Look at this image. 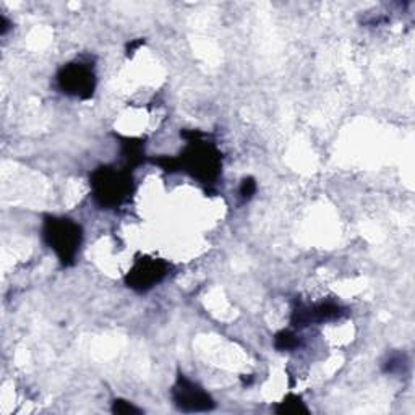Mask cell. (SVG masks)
Here are the masks:
<instances>
[{
	"label": "cell",
	"mask_w": 415,
	"mask_h": 415,
	"mask_svg": "<svg viewBox=\"0 0 415 415\" xmlns=\"http://www.w3.org/2000/svg\"><path fill=\"white\" fill-rule=\"evenodd\" d=\"M180 136L187 140V146L176 156L177 172L190 174L207 188L215 187L222 171V155L215 141L200 130H182Z\"/></svg>",
	"instance_id": "1"
},
{
	"label": "cell",
	"mask_w": 415,
	"mask_h": 415,
	"mask_svg": "<svg viewBox=\"0 0 415 415\" xmlns=\"http://www.w3.org/2000/svg\"><path fill=\"white\" fill-rule=\"evenodd\" d=\"M92 198L102 210H116L125 201L132 198L135 192V180L132 171L127 167L101 166L90 176Z\"/></svg>",
	"instance_id": "2"
},
{
	"label": "cell",
	"mask_w": 415,
	"mask_h": 415,
	"mask_svg": "<svg viewBox=\"0 0 415 415\" xmlns=\"http://www.w3.org/2000/svg\"><path fill=\"white\" fill-rule=\"evenodd\" d=\"M41 232L42 240L56 253L60 265L73 266L83 242V229L80 224L72 217L46 216Z\"/></svg>",
	"instance_id": "3"
},
{
	"label": "cell",
	"mask_w": 415,
	"mask_h": 415,
	"mask_svg": "<svg viewBox=\"0 0 415 415\" xmlns=\"http://www.w3.org/2000/svg\"><path fill=\"white\" fill-rule=\"evenodd\" d=\"M59 90L76 100H91L96 91V72L90 59H76L60 67L56 76Z\"/></svg>",
	"instance_id": "4"
},
{
	"label": "cell",
	"mask_w": 415,
	"mask_h": 415,
	"mask_svg": "<svg viewBox=\"0 0 415 415\" xmlns=\"http://www.w3.org/2000/svg\"><path fill=\"white\" fill-rule=\"evenodd\" d=\"M171 271V263L161 258H151V256H143L138 258L130 267V271L125 276V284L135 292H148L157 284H161L169 276Z\"/></svg>",
	"instance_id": "5"
},
{
	"label": "cell",
	"mask_w": 415,
	"mask_h": 415,
	"mask_svg": "<svg viewBox=\"0 0 415 415\" xmlns=\"http://www.w3.org/2000/svg\"><path fill=\"white\" fill-rule=\"evenodd\" d=\"M172 401L182 412H210L216 407L211 395L184 373L177 375L172 386Z\"/></svg>",
	"instance_id": "6"
},
{
	"label": "cell",
	"mask_w": 415,
	"mask_h": 415,
	"mask_svg": "<svg viewBox=\"0 0 415 415\" xmlns=\"http://www.w3.org/2000/svg\"><path fill=\"white\" fill-rule=\"evenodd\" d=\"M346 315V308L341 303L332 302V300H323L318 303H303L297 300L292 308L291 323L296 327H307L316 323H327V321L339 320Z\"/></svg>",
	"instance_id": "7"
},
{
	"label": "cell",
	"mask_w": 415,
	"mask_h": 415,
	"mask_svg": "<svg viewBox=\"0 0 415 415\" xmlns=\"http://www.w3.org/2000/svg\"><path fill=\"white\" fill-rule=\"evenodd\" d=\"M120 148L125 167L133 171L145 160V143L138 138H120Z\"/></svg>",
	"instance_id": "8"
},
{
	"label": "cell",
	"mask_w": 415,
	"mask_h": 415,
	"mask_svg": "<svg viewBox=\"0 0 415 415\" xmlns=\"http://www.w3.org/2000/svg\"><path fill=\"white\" fill-rule=\"evenodd\" d=\"M276 414H291V415H300V414H308V407L305 406L303 399L297 395H287L281 402H277L275 406Z\"/></svg>",
	"instance_id": "9"
},
{
	"label": "cell",
	"mask_w": 415,
	"mask_h": 415,
	"mask_svg": "<svg viewBox=\"0 0 415 415\" xmlns=\"http://www.w3.org/2000/svg\"><path fill=\"white\" fill-rule=\"evenodd\" d=\"M302 346V339L296 335V332L292 331H279L277 335L275 336V347L277 349L279 352H289V351H296Z\"/></svg>",
	"instance_id": "10"
},
{
	"label": "cell",
	"mask_w": 415,
	"mask_h": 415,
	"mask_svg": "<svg viewBox=\"0 0 415 415\" xmlns=\"http://www.w3.org/2000/svg\"><path fill=\"white\" fill-rule=\"evenodd\" d=\"M256 188H258V185H256V180L253 177L242 179V182H240V187H239L240 200H242L243 203L245 201L252 200L256 193Z\"/></svg>",
	"instance_id": "11"
},
{
	"label": "cell",
	"mask_w": 415,
	"mask_h": 415,
	"mask_svg": "<svg viewBox=\"0 0 415 415\" xmlns=\"http://www.w3.org/2000/svg\"><path fill=\"white\" fill-rule=\"evenodd\" d=\"M406 365H407L406 357H404L402 354H392V356H390V359L385 362L383 370L386 371V373L395 375V373H401Z\"/></svg>",
	"instance_id": "12"
},
{
	"label": "cell",
	"mask_w": 415,
	"mask_h": 415,
	"mask_svg": "<svg viewBox=\"0 0 415 415\" xmlns=\"http://www.w3.org/2000/svg\"><path fill=\"white\" fill-rule=\"evenodd\" d=\"M112 412L117 415H132V414H141V409L133 406L132 402L125 399H116L112 402Z\"/></svg>",
	"instance_id": "13"
},
{
	"label": "cell",
	"mask_w": 415,
	"mask_h": 415,
	"mask_svg": "<svg viewBox=\"0 0 415 415\" xmlns=\"http://www.w3.org/2000/svg\"><path fill=\"white\" fill-rule=\"evenodd\" d=\"M143 42H145L143 40H138V41H133V42H130L128 47H127V54H128V56H132V54L135 52V49H136V47H140L141 44H143Z\"/></svg>",
	"instance_id": "14"
},
{
	"label": "cell",
	"mask_w": 415,
	"mask_h": 415,
	"mask_svg": "<svg viewBox=\"0 0 415 415\" xmlns=\"http://www.w3.org/2000/svg\"><path fill=\"white\" fill-rule=\"evenodd\" d=\"M0 20H2V28H0V32H2V35H5V32H7L8 28H10V26H8L10 23H8V20L5 18V16H2V18H0Z\"/></svg>",
	"instance_id": "15"
}]
</instances>
